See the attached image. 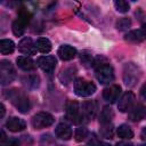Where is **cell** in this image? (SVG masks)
I'll return each mask as SVG.
<instances>
[{
  "label": "cell",
  "instance_id": "cell-1",
  "mask_svg": "<svg viewBox=\"0 0 146 146\" xmlns=\"http://www.w3.org/2000/svg\"><path fill=\"white\" fill-rule=\"evenodd\" d=\"M5 96L10 100V103L21 113L25 114V113H27L30 111V107H31L30 100H29L27 96L23 91H21L18 89H10V90H7L5 92Z\"/></svg>",
  "mask_w": 146,
  "mask_h": 146
},
{
  "label": "cell",
  "instance_id": "cell-2",
  "mask_svg": "<svg viewBox=\"0 0 146 146\" xmlns=\"http://www.w3.org/2000/svg\"><path fill=\"white\" fill-rule=\"evenodd\" d=\"M140 75H141L140 68L136 64L127 63L124 65V67H123V82L127 87H129V88L135 87L138 83Z\"/></svg>",
  "mask_w": 146,
  "mask_h": 146
},
{
  "label": "cell",
  "instance_id": "cell-3",
  "mask_svg": "<svg viewBox=\"0 0 146 146\" xmlns=\"http://www.w3.org/2000/svg\"><path fill=\"white\" fill-rule=\"evenodd\" d=\"M95 74L97 80L102 84H110L114 80V71L113 67L108 63L100 64L95 67Z\"/></svg>",
  "mask_w": 146,
  "mask_h": 146
},
{
  "label": "cell",
  "instance_id": "cell-4",
  "mask_svg": "<svg viewBox=\"0 0 146 146\" xmlns=\"http://www.w3.org/2000/svg\"><path fill=\"white\" fill-rule=\"evenodd\" d=\"M16 78V71L9 60L2 59L0 62V82L1 86H7Z\"/></svg>",
  "mask_w": 146,
  "mask_h": 146
},
{
  "label": "cell",
  "instance_id": "cell-5",
  "mask_svg": "<svg viewBox=\"0 0 146 146\" xmlns=\"http://www.w3.org/2000/svg\"><path fill=\"white\" fill-rule=\"evenodd\" d=\"M95 91H96V86L92 82L87 81L82 78H79L74 81V92L76 96L88 97L91 96Z\"/></svg>",
  "mask_w": 146,
  "mask_h": 146
},
{
  "label": "cell",
  "instance_id": "cell-6",
  "mask_svg": "<svg viewBox=\"0 0 146 146\" xmlns=\"http://www.w3.org/2000/svg\"><path fill=\"white\" fill-rule=\"evenodd\" d=\"M66 119L74 123V124H80L83 123L82 114H81V108L79 107V104L74 100H71L66 104Z\"/></svg>",
  "mask_w": 146,
  "mask_h": 146
},
{
  "label": "cell",
  "instance_id": "cell-7",
  "mask_svg": "<svg viewBox=\"0 0 146 146\" xmlns=\"http://www.w3.org/2000/svg\"><path fill=\"white\" fill-rule=\"evenodd\" d=\"M54 121H55V119L51 114H49L47 112H39L32 117V125L34 129L40 130V129L50 127L54 123Z\"/></svg>",
  "mask_w": 146,
  "mask_h": 146
},
{
  "label": "cell",
  "instance_id": "cell-8",
  "mask_svg": "<svg viewBox=\"0 0 146 146\" xmlns=\"http://www.w3.org/2000/svg\"><path fill=\"white\" fill-rule=\"evenodd\" d=\"M96 113H97V104L94 100H86L82 103L81 114H82L83 122H88L92 120L96 116Z\"/></svg>",
  "mask_w": 146,
  "mask_h": 146
},
{
  "label": "cell",
  "instance_id": "cell-9",
  "mask_svg": "<svg viewBox=\"0 0 146 146\" xmlns=\"http://www.w3.org/2000/svg\"><path fill=\"white\" fill-rule=\"evenodd\" d=\"M133 104H135V94L131 92V91H127L119 99L117 108H119L120 112L125 113V112H129L131 110V107L133 106Z\"/></svg>",
  "mask_w": 146,
  "mask_h": 146
},
{
  "label": "cell",
  "instance_id": "cell-10",
  "mask_svg": "<svg viewBox=\"0 0 146 146\" xmlns=\"http://www.w3.org/2000/svg\"><path fill=\"white\" fill-rule=\"evenodd\" d=\"M57 64V59L54 56H41L36 59V65L46 73H52Z\"/></svg>",
  "mask_w": 146,
  "mask_h": 146
},
{
  "label": "cell",
  "instance_id": "cell-11",
  "mask_svg": "<svg viewBox=\"0 0 146 146\" xmlns=\"http://www.w3.org/2000/svg\"><path fill=\"white\" fill-rule=\"evenodd\" d=\"M120 95H121V87L117 84H112V86L105 88L103 91V98L111 104L115 103L119 99Z\"/></svg>",
  "mask_w": 146,
  "mask_h": 146
},
{
  "label": "cell",
  "instance_id": "cell-12",
  "mask_svg": "<svg viewBox=\"0 0 146 146\" xmlns=\"http://www.w3.org/2000/svg\"><path fill=\"white\" fill-rule=\"evenodd\" d=\"M18 50L24 55H35L38 49L31 38H23L18 43Z\"/></svg>",
  "mask_w": 146,
  "mask_h": 146
},
{
  "label": "cell",
  "instance_id": "cell-13",
  "mask_svg": "<svg viewBox=\"0 0 146 146\" xmlns=\"http://www.w3.org/2000/svg\"><path fill=\"white\" fill-rule=\"evenodd\" d=\"M129 119L133 122H139L146 119V106L141 104H137L131 107L129 111Z\"/></svg>",
  "mask_w": 146,
  "mask_h": 146
},
{
  "label": "cell",
  "instance_id": "cell-14",
  "mask_svg": "<svg viewBox=\"0 0 146 146\" xmlns=\"http://www.w3.org/2000/svg\"><path fill=\"white\" fill-rule=\"evenodd\" d=\"M6 128L11 132H19V131H23L26 128V124L22 119L16 117V116H11L7 120Z\"/></svg>",
  "mask_w": 146,
  "mask_h": 146
},
{
  "label": "cell",
  "instance_id": "cell-15",
  "mask_svg": "<svg viewBox=\"0 0 146 146\" xmlns=\"http://www.w3.org/2000/svg\"><path fill=\"white\" fill-rule=\"evenodd\" d=\"M55 135L59 139L68 140L72 137V129L66 123H59V124H57V127L55 129Z\"/></svg>",
  "mask_w": 146,
  "mask_h": 146
},
{
  "label": "cell",
  "instance_id": "cell-16",
  "mask_svg": "<svg viewBox=\"0 0 146 146\" xmlns=\"http://www.w3.org/2000/svg\"><path fill=\"white\" fill-rule=\"evenodd\" d=\"M75 55H76V49L73 48L72 46L64 44L58 48V56L63 60H71L75 57Z\"/></svg>",
  "mask_w": 146,
  "mask_h": 146
},
{
  "label": "cell",
  "instance_id": "cell-17",
  "mask_svg": "<svg viewBox=\"0 0 146 146\" xmlns=\"http://www.w3.org/2000/svg\"><path fill=\"white\" fill-rule=\"evenodd\" d=\"M17 65L19 68L23 71H33L35 68V63L32 60V58L26 57V56H19L16 59Z\"/></svg>",
  "mask_w": 146,
  "mask_h": 146
},
{
  "label": "cell",
  "instance_id": "cell-18",
  "mask_svg": "<svg viewBox=\"0 0 146 146\" xmlns=\"http://www.w3.org/2000/svg\"><path fill=\"white\" fill-rule=\"evenodd\" d=\"M27 23L29 22L26 19L22 18V17H18L17 19H15L14 23H13V32H14V34L17 35V36L23 35L24 32H25V26H26Z\"/></svg>",
  "mask_w": 146,
  "mask_h": 146
},
{
  "label": "cell",
  "instance_id": "cell-19",
  "mask_svg": "<svg viewBox=\"0 0 146 146\" xmlns=\"http://www.w3.org/2000/svg\"><path fill=\"white\" fill-rule=\"evenodd\" d=\"M114 117V113L113 110L110 106H105L102 112H100V116H99V123L100 124H107L112 122V119Z\"/></svg>",
  "mask_w": 146,
  "mask_h": 146
},
{
  "label": "cell",
  "instance_id": "cell-20",
  "mask_svg": "<svg viewBox=\"0 0 146 146\" xmlns=\"http://www.w3.org/2000/svg\"><path fill=\"white\" fill-rule=\"evenodd\" d=\"M35 46L38 51H40L41 54H47L51 50V42L47 38H39L35 42Z\"/></svg>",
  "mask_w": 146,
  "mask_h": 146
},
{
  "label": "cell",
  "instance_id": "cell-21",
  "mask_svg": "<svg viewBox=\"0 0 146 146\" xmlns=\"http://www.w3.org/2000/svg\"><path fill=\"white\" fill-rule=\"evenodd\" d=\"M15 50V43L9 39H2L0 41V52L2 55H9L14 52Z\"/></svg>",
  "mask_w": 146,
  "mask_h": 146
},
{
  "label": "cell",
  "instance_id": "cell-22",
  "mask_svg": "<svg viewBox=\"0 0 146 146\" xmlns=\"http://www.w3.org/2000/svg\"><path fill=\"white\" fill-rule=\"evenodd\" d=\"M22 82H23V84H24L25 87H27L29 89H35V88H38L39 84H40V79H39L38 75L32 74V75H27V76L23 78Z\"/></svg>",
  "mask_w": 146,
  "mask_h": 146
},
{
  "label": "cell",
  "instance_id": "cell-23",
  "mask_svg": "<svg viewBox=\"0 0 146 146\" xmlns=\"http://www.w3.org/2000/svg\"><path fill=\"white\" fill-rule=\"evenodd\" d=\"M124 39H125V41L135 42V43L145 40V39H144V35H143V33H141L140 30H133V31L128 32V33L124 35Z\"/></svg>",
  "mask_w": 146,
  "mask_h": 146
},
{
  "label": "cell",
  "instance_id": "cell-24",
  "mask_svg": "<svg viewBox=\"0 0 146 146\" xmlns=\"http://www.w3.org/2000/svg\"><path fill=\"white\" fill-rule=\"evenodd\" d=\"M74 75H75V68H73V67H68V68H65L64 71L60 72V74H59V79H60L62 83L67 84V83H70V82L73 80Z\"/></svg>",
  "mask_w": 146,
  "mask_h": 146
},
{
  "label": "cell",
  "instance_id": "cell-25",
  "mask_svg": "<svg viewBox=\"0 0 146 146\" xmlns=\"http://www.w3.org/2000/svg\"><path fill=\"white\" fill-rule=\"evenodd\" d=\"M117 136L120 138H122V139H131L133 137V131L129 125L121 124L117 128Z\"/></svg>",
  "mask_w": 146,
  "mask_h": 146
},
{
  "label": "cell",
  "instance_id": "cell-26",
  "mask_svg": "<svg viewBox=\"0 0 146 146\" xmlns=\"http://www.w3.org/2000/svg\"><path fill=\"white\" fill-rule=\"evenodd\" d=\"M99 133H100V136H102L103 138H106V139H111V138H113V135H114V128H113L112 123L100 124Z\"/></svg>",
  "mask_w": 146,
  "mask_h": 146
},
{
  "label": "cell",
  "instance_id": "cell-27",
  "mask_svg": "<svg viewBox=\"0 0 146 146\" xmlns=\"http://www.w3.org/2000/svg\"><path fill=\"white\" fill-rule=\"evenodd\" d=\"M113 2H114V6H115V8H116V10L119 13L124 14V13L129 11L130 6H129L127 0H113Z\"/></svg>",
  "mask_w": 146,
  "mask_h": 146
},
{
  "label": "cell",
  "instance_id": "cell-28",
  "mask_svg": "<svg viewBox=\"0 0 146 146\" xmlns=\"http://www.w3.org/2000/svg\"><path fill=\"white\" fill-rule=\"evenodd\" d=\"M130 26H131V21H130V18L123 17V18H120V19L116 22V29H117L119 31H127Z\"/></svg>",
  "mask_w": 146,
  "mask_h": 146
},
{
  "label": "cell",
  "instance_id": "cell-29",
  "mask_svg": "<svg viewBox=\"0 0 146 146\" xmlns=\"http://www.w3.org/2000/svg\"><path fill=\"white\" fill-rule=\"evenodd\" d=\"M88 136H89V132H88V130H87L86 128H83V127L78 128V129L75 130V133H74V138H75L76 141H83V140H86V138H87Z\"/></svg>",
  "mask_w": 146,
  "mask_h": 146
},
{
  "label": "cell",
  "instance_id": "cell-30",
  "mask_svg": "<svg viewBox=\"0 0 146 146\" xmlns=\"http://www.w3.org/2000/svg\"><path fill=\"white\" fill-rule=\"evenodd\" d=\"M80 59H81V62L86 65V66H88V64H92V59H91V56L90 55H88V54H86V52H83V54H81V57H80Z\"/></svg>",
  "mask_w": 146,
  "mask_h": 146
},
{
  "label": "cell",
  "instance_id": "cell-31",
  "mask_svg": "<svg viewBox=\"0 0 146 146\" xmlns=\"http://www.w3.org/2000/svg\"><path fill=\"white\" fill-rule=\"evenodd\" d=\"M140 94H141V97H143L144 99H146V83L141 87V89H140Z\"/></svg>",
  "mask_w": 146,
  "mask_h": 146
},
{
  "label": "cell",
  "instance_id": "cell-32",
  "mask_svg": "<svg viewBox=\"0 0 146 146\" xmlns=\"http://www.w3.org/2000/svg\"><path fill=\"white\" fill-rule=\"evenodd\" d=\"M140 138H141V140L146 141V127L143 128V130H141V132H140Z\"/></svg>",
  "mask_w": 146,
  "mask_h": 146
},
{
  "label": "cell",
  "instance_id": "cell-33",
  "mask_svg": "<svg viewBox=\"0 0 146 146\" xmlns=\"http://www.w3.org/2000/svg\"><path fill=\"white\" fill-rule=\"evenodd\" d=\"M6 138H7V137H6L5 131H3V130H1V138H0V143H1V144H3V143H5V140H6Z\"/></svg>",
  "mask_w": 146,
  "mask_h": 146
},
{
  "label": "cell",
  "instance_id": "cell-34",
  "mask_svg": "<svg viewBox=\"0 0 146 146\" xmlns=\"http://www.w3.org/2000/svg\"><path fill=\"white\" fill-rule=\"evenodd\" d=\"M140 31H141V33H143V35H144V39H146V24H144V25L141 26Z\"/></svg>",
  "mask_w": 146,
  "mask_h": 146
},
{
  "label": "cell",
  "instance_id": "cell-35",
  "mask_svg": "<svg viewBox=\"0 0 146 146\" xmlns=\"http://www.w3.org/2000/svg\"><path fill=\"white\" fill-rule=\"evenodd\" d=\"M0 111H1L0 117H3V115H5V106H3V104H0Z\"/></svg>",
  "mask_w": 146,
  "mask_h": 146
},
{
  "label": "cell",
  "instance_id": "cell-36",
  "mask_svg": "<svg viewBox=\"0 0 146 146\" xmlns=\"http://www.w3.org/2000/svg\"><path fill=\"white\" fill-rule=\"evenodd\" d=\"M132 1H137V0H132Z\"/></svg>",
  "mask_w": 146,
  "mask_h": 146
}]
</instances>
